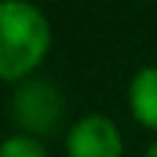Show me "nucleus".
Instances as JSON below:
<instances>
[{"label": "nucleus", "mask_w": 157, "mask_h": 157, "mask_svg": "<svg viewBox=\"0 0 157 157\" xmlns=\"http://www.w3.org/2000/svg\"><path fill=\"white\" fill-rule=\"evenodd\" d=\"M64 154L67 157H122L125 143L122 131L111 117L93 111L70 122L64 134Z\"/></svg>", "instance_id": "3"}, {"label": "nucleus", "mask_w": 157, "mask_h": 157, "mask_svg": "<svg viewBox=\"0 0 157 157\" xmlns=\"http://www.w3.org/2000/svg\"><path fill=\"white\" fill-rule=\"evenodd\" d=\"M9 113L21 134L29 137H50L64 122V96L52 78L29 76L15 84L9 99Z\"/></svg>", "instance_id": "2"}, {"label": "nucleus", "mask_w": 157, "mask_h": 157, "mask_svg": "<svg viewBox=\"0 0 157 157\" xmlns=\"http://www.w3.org/2000/svg\"><path fill=\"white\" fill-rule=\"evenodd\" d=\"M128 111L146 131L157 134V64L140 67L128 82Z\"/></svg>", "instance_id": "4"}, {"label": "nucleus", "mask_w": 157, "mask_h": 157, "mask_svg": "<svg viewBox=\"0 0 157 157\" xmlns=\"http://www.w3.org/2000/svg\"><path fill=\"white\" fill-rule=\"evenodd\" d=\"M143 157H157V140L151 143V146H148L146 148V154H143Z\"/></svg>", "instance_id": "6"}, {"label": "nucleus", "mask_w": 157, "mask_h": 157, "mask_svg": "<svg viewBox=\"0 0 157 157\" xmlns=\"http://www.w3.org/2000/svg\"><path fill=\"white\" fill-rule=\"evenodd\" d=\"M0 157H50V154H47V146L38 137L17 131V134H9L0 143Z\"/></svg>", "instance_id": "5"}, {"label": "nucleus", "mask_w": 157, "mask_h": 157, "mask_svg": "<svg viewBox=\"0 0 157 157\" xmlns=\"http://www.w3.org/2000/svg\"><path fill=\"white\" fill-rule=\"evenodd\" d=\"M52 47L47 15L32 0H0V82L35 76Z\"/></svg>", "instance_id": "1"}]
</instances>
